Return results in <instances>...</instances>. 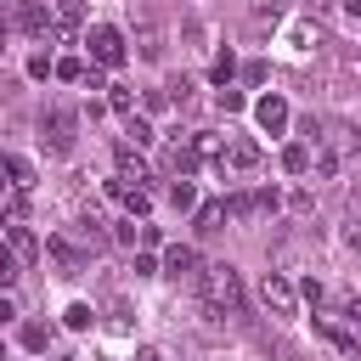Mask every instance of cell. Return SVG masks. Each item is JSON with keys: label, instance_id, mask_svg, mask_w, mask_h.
<instances>
[{"label": "cell", "instance_id": "1", "mask_svg": "<svg viewBox=\"0 0 361 361\" xmlns=\"http://www.w3.org/2000/svg\"><path fill=\"white\" fill-rule=\"evenodd\" d=\"M197 299L214 310V316H243V305H248V293H243V276H237V265H203L197 271Z\"/></svg>", "mask_w": 361, "mask_h": 361}, {"label": "cell", "instance_id": "2", "mask_svg": "<svg viewBox=\"0 0 361 361\" xmlns=\"http://www.w3.org/2000/svg\"><path fill=\"white\" fill-rule=\"evenodd\" d=\"M73 130H79V118H73L68 107H45V113H39V141H45L51 158H68V152H73Z\"/></svg>", "mask_w": 361, "mask_h": 361}, {"label": "cell", "instance_id": "3", "mask_svg": "<svg viewBox=\"0 0 361 361\" xmlns=\"http://www.w3.org/2000/svg\"><path fill=\"white\" fill-rule=\"evenodd\" d=\"M85 45H90V62H96V68H118V62H124V34H118L113 23H90Z\"/></svg>", "mask_w": 361, "mask_h": 361}, {"label": "cell", "instance_id": "4", "mask_svg": "<svg viewBox=\"0 0 361 361\" xmlns=\"http://www.w3.org/2000/svg\"><path fill=\"white\" fill-rule=\"evenodd\" d=\"M259 305H265L271 316H293V310H299V288H293L282 271H265V276H259Z\"/></svg>", "mask_w": 361, "mask_h": 361}, {"label": "cell", "instance_id": "5", "mask_svg": "<svg viewBox=\"0 0 361 361\" xmlns=\"http://www.w3.org/2000/svg\"><path fill=\"white\" fill-rule=\"evenodd\" d=\"M197 271H203V259H197L192 243H169V248H164V276H175V282H197Z\"/></svg>", "mask_w": 361, "mask_h": 361}, {"label": "cell", "instance_id": "6", "mask_svg": "<svg viewBox=\"0 0 361 361\" xmlns=\"http://www.w3.org/2000/svg\"><path fill=\"white\" fill-rule=\"evenodd\" d=\"M11 23H17L28 39H45V34H51V6H45V0H17Z\"/></svg>", "mask_w": 361, "mask_h": 361}, {"label": "cell", "instance_id": "7", "mask_svg": "<svg viewBox=\"0 0 361 361\" xmlns=\"http://www.w3.org/2000/svg\"><path fill=\"white\" fill-rule=\"evenodd\" d=\"M45 254L62 265V276H79V271L90 265V248H79L73 237H45Z\"/></svg>", "mask_w": 361, "mask_h": 361}, {"label": "cell", "instance_id": "8", "mask_svg": "<svg viewBox=\"0 0 361 361\" xmlns=\"http://www.w3.org/2000/svg\"><path fill=\"white\" fill-rule=\"evenodd\" d=\"M288 118H293V113H288V102H282V96H276V90H271V96H259V102H254V124H259V130H265V135H282V130H288Z\"/></svg>", "mask_w": 361, "mask_h": 361}, {"label": "cell", "instance_id": "9", "mask_svg": "<svg viewBox=\"0 0 361 361\" xmlns=\"http://www.w3.org/2000/svg\"><path fill=\"white\" fill-rule=\"evenodd\" d=\"M276 209V192H231L226 197V214H237V220H254V214H271Z\"/></svg>", "mask_w": 361, "mask_h": 361}, {"label": "cell", "instance_id": "10", "mask_svg": "<svg viewBox=\"0 0 361 361\" xmlns=\"http://www.w3.org/2000/svg\"><path fill=\"white\" fill-rule=\"evenodd\" d=\"M220 169H237V175H248V169H259V141H226V158H220Z\"/></svg>", "mask_w": 361, "mask_h": 361}, {"label": "cell", "instance_id": "11", "mask_svg": "<svg viewBox=\"0 0 361 361\" xmlns=\"http://www.w3.org/2000/svg\"><path fill=\"white\" fill-rule=\"evenodd\" d=\"M107 192H113L130 214H147V209H152V192H147V186H130L124 175H118V180H107Z\"/></svg>", "mask_w": 361, "mask_h": 361}, {"label": "cell", "instance_id": "12", "mask_svg": "<svg viewBox=\"0 0 361 361\" xmlns=\"http://www.w3.org/2000/svg\"><path fill=\"white\" fill-rule=\"evenodd\" d=\"M79 23H85L79 0H51V34H79Z\"/></svg>", "mask_w": 361, "mask_h": 361}, {"label": "cell", "instance_id": "13", "mask_svg": "<svg viewBox=\"0 0 361 361\" xmlns=\"http://www.w3.org/2000/svg\"><path fill=\"white\" fill-rule=\"evenodd\" d=\"M113 158H118V175H124V180H135V186L147 180V158H141V147L118 141V152H113Z\"/></svg>", "mask_w": 361, "mask_h": 361}, {"label": "cell", "instance_id": "14", "mask_svg": "<svg viewBox=\"0 0 361 361\" xmlns=\"http://www.w3.org/2000/svg\"><path fill=\"white\" fill-rule=\"evenodd\" d=\"M316 333H322L327 344H338L344 355H355V350H361V344H355V333H350V327H338L333 316H316Z\"/></svg>", "mask_w": 361, "mask_h": 361}, {"label": "cell", "instance_id": "15", "mask_svg": "<svg viewBox=\"0 0 361 361\" xmlns=\"http://www.w3.org/2000/svg\"><path fill=\"white\" fill-rule=\"evenodd\" d=\"M0 164H6V175H11V186H17V192H28V186H34V164H28L23 152H6Z\"/></svg>", "mask_w": 361, "mask_h": 361}, {"label": "cell", "instance_id": "16", "mask_svg": "<svg viewBox=\"0 0 361 361\" xmlns=\"http://www.w3.org/2000/svg\"><path fill=\"white\" fill-rule=\"evenodd\" d=\"M73 237H79L85 248H102V243H107V220H102V214H85V220L73 226Z\"/></svg>", "mask_w": 361, "mask_h": 361}, {"label": "cell", "instance_id": "17", "mask_svg": "<svg viewBox=\"0 0 361 361\" xmlns=\"http://www.w3.org/2000/svg\"><path fill=\"white\" fill-rule=\"evenodd\" d=\"M6 243H11V254H17L23 265H28V259H39V237H34V231H23V226H11V231H6Z\"/></svg>", "mask_w": 361, "mask_h": 361}, {"label": "cell", "instance_id": "18", "mask_svg": "<svg viewBox=\"0 0 361 361\" xmlns=\"http://www.w3.org/2000/svg\"><path fill=\"white\" fill-rule=\"evenodd\" d=\"M135 51H141L147 62H158V56H164V34H158L152 23H141V28H135Z\"/></svg>", "mask_w": 361, "mask_h": 361}, {"label": "cell", "instance_id": "19", "mask_svg": "<svg viewBox=\"0 0 361 361\" xmlns=\"http://www.w3.org/2000/svg\"><path fill=\"white\" fill-rule=\"evenodd\" d=\"M197 164H203L197 147H180V135H175V147H169V169H175V175H192Z\"/></svg>", "mask_w": 361, "mask_h": 361}, {"label": "cell", "instance_id": "20", "mask_svg": "<svg viewBox=\"0 0 361 361\" xmlns=\"http://www.w3.org/2000/svg\"><path fill=\"white\" fill-rule=\"evenodd\" d=\"M282 169H288V175H310V147H299V141L282 147Z\"/></svg>", "mask_w": 361, "mask_h": 361}, {"label": "cell", "instance_id": "21", "mask_svg": "<svg viewBox=\"0 0 361 361\" xmlns=\"http://www.w3.org/2000/svg\"><path fill=\"white\" fill-rule=\"evenodd\" d=\"M17 276H23V259L11 254V243H0V288H11Z\"/></svg>", "mask_w": 361, "mask_h": 361}, {"label": "cell", "instance_id": "22", "mask_svg": "<svg viewBox=\"0 0 361 361\" xmlns=\"http://www.w3.org/2000/svg\"><path fill=\"white\" fill-rule=\"evenodd\" d=\"M231 73H237V56H231V51H220V56H214V68H209V79L226 90V85H231Z\"/></svg>", "mask_w": 361, "mask_h": 361}, {"label": "cell", "instance_id": "23", "mask_svg": "<svg viewBox=\"0 0 361 361\" xmlns=\"http://www.w3.org/2000/svg\"><path fill=\"white\" fill-rule=\"evenodd\" d=\"M107 107L130 118V113H135V96H130V85H107Z\"/></svg>", "mask_w": 361, "mask_h": 361}, {"label": "cell", "instance_id": "24", "mask_svg": "<svg viewBox=\"0 0 361 361\" xmlns=\"http://www.w3.org/2000/svg\"><path fill=\"white\" fill-rule=\"evenodd\" d=\"M124 135H130V147H152V141H158V135H152V124H147V118H135V113H130Z\"/></svg>", "mask_w": 361, "mask_h": 361}, {"label": "cell", "instance_id": "25", "mask_svg": "<svg viewBox=\"0 0 361 361\" xmlns=\"http://www.w3.org/2000/svg\"><path fill=\"white\" fill-rule=\"evenodd\" d=\"M192 147H197V158H214V164L226 158V141H220V135H209V130H197V141H192Z\"/></svg>", "mask_w": 361, "mask_h": 361}, {"label": "cell", "instance_id": "26", "mask_svg": "<svg viewBox=\"0 0 361 361\" xmlns=\"http://www.w3.org/2000/svg\"><path fill=\"white\" fill-rule=\"evenodd\" d=\"M23 344H28L34 355H39V350L51 344V327H45V322H23Z\"/></svg>", "mask_w": 361, "mask_h": 361}, {"label": "cell", "instance_id": "27", "mask_svg": "<svg viewBox=\"0 0 361 361\" xmlns=\"http://www.w3.org/2000/svg\"><path fill=\"white\" fill-rule=\"evenodd\" d=\"M169 203H175V209H192V203H197V192H192V180H186V175H175V186H169Z\"/></svg>", "mask_w": 361, "mask_h": 361}, {"label": "cell", "instance_id": "28", "mask_svg": "<svg viewBox=\"0 0 361 361\" xmlns=\"http://www.w3.org/2000/svg\"><path fill=\"white\" fill-rule=\"evenodd\" d=\"M220 220H226V203H203L197 209V231H220Z\"/></svg>", "mask_w": 361, "mask_h": 361}, {"label": "cell", "instance_id": "29", "mask_svg": "<svg viewBox=\"0 0 361 361\" xmlns=\"http://www.w3.org/2000/svg\"><path fill=\"white\" fill-rule=\"evenodd\" d=\"M28 73H34V79H51V73H56V62H51L45 51H34V56H28Z\"/></svg>", "mask_w": 361, "mask_h": 361}, {"label": "cell", "instance_id": "30", "mask_svg": "<svg viewBox=\"0 0 361 361\" xmlns=\"http://www.w3.org/2000/svg\"><path fill=\"white\" fill-rule=\"evenodd\" d=\"M56 79H85V62H79V56H62V62H56Z\"/></svg>", "mask_w": 361, "mask_h": 361}, {"label": "cell", "instance_id": "31", "mask_svg": "<svg viewBox=\"0 0 361 361\" xmlns=\"http://www.w3.org/2000/svg\"><path fill=\"white\" fill-rule=\"evenodd\" d=\"M90 322H96L90 305H68V327H90Z\"/></svg>", "mask_w": 361, "mask_h": 361}, {"label": "cell", "instance_id": "32", "mask_svg": "<svg viewBox=\"0 0 361 361\" xmlns=\"http://www.w3.org/2000/svg\"><path fill=\"white\" fill-rule=\"evenodd\" d=\"M164 90H169V102H192V79H186V73H180L175 85H164Z\"/></svg>", "mask_w": 361, "mask_h": 361}, {"label": "cell", "instance_id": "33", "mask_svg": "<svg viewBox=\"0 0 361 361\" xmlns=\"http://www.w3.org/2000/svg\"><path fill=\"white\" fill-rule=\"evenodd\" d=\"M220 113H243V90L226 85V90H220Z\"/></svg>", "mask_w": 361, "mask_h": 361}, {"label": "cell", "instance_id": "34", "mask_svg": "<svg viewBox=\"0 0 361 361\" xmlns=\"http://www.w3.org/2000/svg\"><path fill=\"white\" fill-rule=\"evenodd\" d=\"M158 271H164V265H158L152 254H135V276H158Z\"/></svg>", "mask_w": 361, "mask_h": 361}, {"label": "cell", "instance_id": "35", "mask_svg": "<svg viewBox=\"0 0 361 361\" xmlns=\"http://www.w3.org/2000/svg\"><path fill=\"white\" fill-rule=\"evenodd\" d=\"M344 243H350V248H355V254H361V220H355V226H350V231H344Z\"/></svg>", "mask_w": 361, "mask_h": 361}, {"label": "cell", "instance_id": "36", "mask_svg": "<svg viewBox=\"0 0 361 361\" xmlns=\"http://www.w3.org/2000/svg\"><path fill=\"white\" fill-rule=\"evenodd\" d=\"M135 361H164V350H152V344H147V350H135Z\"/></svg>", "mask_w": 361, "mask_h": 361}, {"label": "cell", "instance_id": "37", "mask_svg": "<svg viewBox=\"0 0 361 361\" xmlns=\"http://www.w3.org/2000/svg\"><path fill=\"white\" fill-rule=\"evenodd\" d=\"M11 316H17V310H11V299H0V322H11Z\"/></svg>", "mask_w": 361, "mask_h": 361}, {"label": "cell", "instance_id": "38", "mask_svg": "<svg viewBox=\"0 0 361 361\" xmlns=\"http://www.w3.org/2000/svg\"><path fill=\"white\" fill-rule=\"evenodd\" d=\"M344 11H350V17H361V0H344Z\"/></svg>", "mask_w": 361, "mask_h": 361}, {"label": "cell", "instance_id": "39", "mask_svg": "<svg viewBox=\"0 0 361 361\" xmlns=\"http://www.w3.org/2000/svg\"><path fill=\"white\" fill-rule=\"evenodd\" d=\"M350 316H355V322H361V293H355V299H350Z\"/></svg>", "mask_w": 361, "mask_h": 361}, {"label": "cell", "instance_id": "40", "mask_svg": "<svg viewBox=\"0 0 361 361\" xmlns=\"http://www.w3.org/2000/svg\"><path fill=\"white\" fill-rule=\"evenodd\" d=\"M6 231H11V220H6V209H0V237H6Z\"/></svg>", "mask_w": 361, "mask_h": 361}, {"label": "cell", "instance_id": "41", "mask_svg": "<svg viewBox=\"0 0 361 361\" xmlns=\"http://www.w3.org/2000/svg\"><path fill=\"white\" fill-rule=\"evenodd\" d=\"M6 186H11V175H6V164H0V192H6Z\"/></svg>", "mask_w": 361, "mask_h": 361}, {"label": "cell", "instance_id": "42", "mask_svg": "<svg viewBox=\"0 0 361 361\" xmlns=\"http://www.w3.org/2000/svg\"><path fill=\"white\" fill-rule=\"evenodd\" d=\"M0 361H6V338H0Z\"/></svg>", "mask_w": 361, "mask_h": 361}]
</instances>
